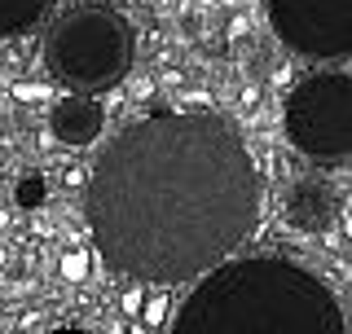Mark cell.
Here are the masks:
<instances>
[{"label": "cell", "mask_w": 352, "mask_h": 334, "mask_svg": "<svg viewBox=\"0 0 352 334\" xmlns=\"http://www.w3.org/2000/svg\"><path fill=\"white\" fill-rule=\"evenodd\" d=\"M44 194H49L44 176L31 172V176H22V181H18V203H22V207H40V203H44Z\"/></svg>", "instance_id": "obj_9"}, {"label": "cell", "mask_w": 352, "mask_h": 334, "mask_svg": "<svg viewBox=\"0 0 352 334\" xmlns=\"http://www.w3.org/2000/svg\"><path fill=\"white\" fill-rule=\"evenodd\" d=\"M49 334H88V330H75V326H62V330H49Z\"/></svg>", "instance_id": "obj_10"}, {"label": "cell", "mask_w": 352, "mask_h": 334, "mask_svg": "<svg viewBox=\"0 0 352 334\" xmlns=\"http://www.w3.org/2000/svg\"><path fill=\"white\" fill-rule=\"evenodd\" d=\"M335 216H339V198L326 181L304 176V181L291 185V194H286V220L300 233H326L335 225Z\"/></svg>", "instance_id": "obj_6"}, {"label": "cell", "mask_w": 352, "mask_h": 334, "mask_svg": "<svg viewBox=\"0 0 352 334\" xmlns=\"http://www.w3.org/2000/svg\"><path fill=\"white\" fill-rule=\"evenodd\" d=\"M269 22L300 58L352 53V0H269Z\"/></svg>", "instance_id": "obj_5"}, {"label": "cell", "mask_w": 352, "mask_h": 334, "mask_svg": "<svg viewBox=\"0 0 352 334\" xmlns=\"http://www.w3.org/2000/svg\"><path fill=\"white\" fill-rule=\"evenodd\" d=\"M260 176L220 115H150L102 150L88 225L110 269L154 286L207 277L251 233Z\"/></svg>", "instance_id": "obj_1"}, {"label": "cell", "mask_w": 352, "mask_h": 334, "mask_svg": "<svg viewBox=\"0 0 352 334\" xmlns=\"http://www.w3.org/2000/svg\"><path fill=\"white\" fill-rule=\"evenodd\" d=\"M286 137L313 163L352 159V75H308L286 97Z\"/></svg>", "instance_id": "obj_4"}, {"label": "cell", "mask_w": 352, "mask_h": 334, "mask_svg": "<svg viewBox=\"0 0 352 334\" xmlns=\"http://www.w3.org/2000/svg\"><path fill=\"white\" fill-rule=\"evenodd\" d=\"M49 71L80 97L106 93L132 71L137 36L128 18L110 5H80L71 9L49 36Z\"/></svg>", "instance_id": "obj_3"}, {"label": "cell", "mask_w": 352, "mask_h": 334, "mask_svg": "<svg viewBox=\"0 0 352 334\" xmlns=\"http://www.w3.org/2000/svg\"><path fill=\"white\" fill-rule=\"evenodd\" d=\"M172 334H348L339 299L317 273L278 255L220 264L198 277Z\"/></svg>", "instance_id": "obj_2"}, {"label": "cell", "mask_w": 352, "mask_h": 334, "mask_svg": "<svg viewBox=\"0 0 352 334\" xmlns=\"http://www.w3.org/2000/svg\"><path fill=\"white\" fill-rule=\"evenodd\" d=\"M102 128H106V115L93 97L71 93L53 110V137L66 141V146H93V141L102 137Z\"/></svg>", "instance_id": "obj_7"}, {"label": "cell", "mask_w": 352, "mask_h": 334, "mask_svg": "<svg viewBox=\"0 0 352 334\" xmlns=\"http://www.w3.org/2000/svg\"><path fill=\"white\" fill-rule=\"evenodd\" d=\"M49 5L53 0H0V40L18 36V31H31L49 14Z\"/></svg>", "instance_id": "obj_8"}]
</instances>
